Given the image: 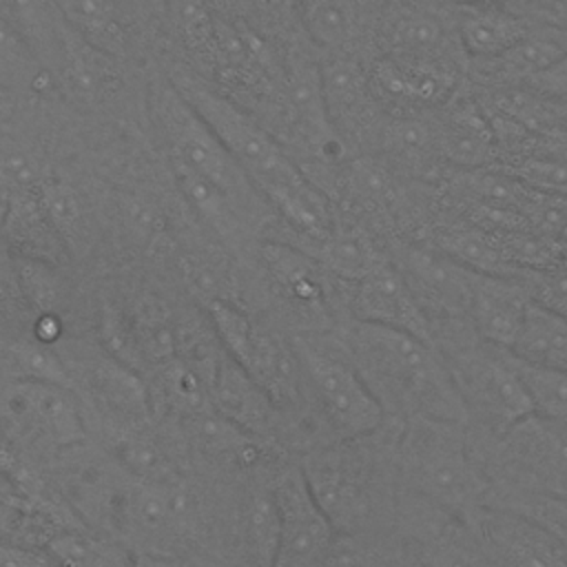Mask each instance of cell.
Wrapping results in <instances>:
<instances>
[{"instance_id": "47", "label": "cell", "mask_w": 567, "mask_h": 567, "mask_svg": "<svg viewBox=\"0 0 567 567\" xmlns=\"http://www.w3.org/2000/svg\"><path fill=\"white\" fill-rule=\"evenodd\" d=\"M385 142L403 155H416L436 144V133L427 124L410 117L394 122L385 133Z\"/></svg>"}, {"instance_id": "42", "label": "cell", "mask_w": 567, "mask_h": 567, "mask_svg": "<svg viewBox=\"0 0 567 567\" xmlns=\"http://www.w3.org/2000/svg\"><path fill=\"white\" fill-rule=\"evenodd\" d=\"M179 270L188 288L206 303L213 299H233V277L228 264L210 252H184Z\"/></svg>"}, {"instance_id": "10", "label": "cell", "mask_w": 567, "mask_h": 567, "mask_svg": "<svg viewBox=\"0 0 567 567\" xmlns=\"http://www.w3.org/2000/svg\"><path fill=\"white\" fill-rule=\"evenodd\" d=\"M193 503L173 481L128 478L113 512L111 527L120 532L137 554L168 556L193 529Z\"/></svg>"}, {"instance_id": "12", "label": "cell", "mask_w": 567, "mask_h": 567, "mask_svg": "<svg viewBox=\"0 0 567 567\" xmlns=\"http://www.w3.org/2000/svg\"><path fill=\"white\" fill-rule=\"evenodd\" d=\"M394 264L427 312L432 330L439 321H445V328L470 326L476 270L465 268L434 244H410L401 248Z\"/></svg>"}, {"instance_id": "6", "label": "cell", "mask_w": 567, "mask_h": 567, "mask_svg": "<svg viewBox=\"0 0 567 567\" xmlns=\"http://www.w3.org/2000/svg\"><path fill=\"white\" fill-rule=\"evenodd\" d=\"M168 82L239 162L261 195L303 175L281 142L246 109L186 66H173Z\"/></svg>"}, {"instance_id": "48", "label": "cell", "mask_w": 567, "mask_h": 567, "mask_svg": "<svg viewBox=\"0 0 567 567\" xmlns=\"http://www.w3.org/2000/svg\"><path fill=\"white\" fill-rule=\"evenodd\" d=\"M0 567H60V563L42 547H27L0 538Z\"/></svg>"}, {"instance_id": "19", "label": "cell", "mask_w": 567, "mask_h": 567, "mask_svg": "<svg viewBox=\"0 0 567 567\" xmlns=\"http://www.w3.org/2000/svg\"><path fill=\"white\" fill-rule=\"evenodd\" d=\"M71 377L82 379L91 396L113 419L128 421V425H144L151 416L153 394L142 374L126 363L111 357L106 350L91 352V357H64Z\"/></svg>"}, {"instance_id": "35", "label": "cell", "mask_w": 567, "mask_h": 567, "mask_svg": "<svg viewBox=\"0 0 567 567\" xmlns=\"http://www.w3.org/2000/svg\"><path fill=\"white\" fill-rule=\"evenodd\" d=\"M113 456L120 467L137 481H168L175 472L168 452L142 425L124 427L117 434Z\"/></svg>"}, {"instance_id": "54", "label": "cell", "mask_w": 567, "mask_h": 567, "mask_svg": "<svg viewBox=\"0 0 567 567\" xmlns=\"http://www.w3.org/2000/svg\"><path fill=\"white\" fill-rule=\"evenodd\" d=\"M0 217H2V202H0Z\"/></svg>"}, {"instance_id": "22", "label": "cell", "mask_w": 567, "mask_h": 567, "mask_svg": "<svg viewBox=\"0 0 567 567\" xmlns=\"http://www.w3.org/2000/svg\"><path fill=\"white\" fill-rule=\"evenodd\" d=\"M0 237L11 255L29 257L62 266L69 259V248L51 224L40 190L13 195L2 202Z\"/></svg>"}, {"instance_id": "44", "label": "cell", "mask_w": 567, "mask_h": 567, "mask_svg": "<svg viewBox=\"0 0 567 567\" xmlns=\"http://www.w3.org/2000/svg\"><path fill=\"white\" fill-rule=\"evenodd\" d=\"M252 27L284 47L306 38L299 18V0H252Z\"/></svg>"}, {"instance_id": "50", "label": "cell", "mask_w": 567, "mask_h": 567, "mask_svg": "<svg viewBox=\"0 0 567 567\" xmlns=\"http://www.w3.org/2000/svg\"><path fill=\"white\" fill-rule=\"evenodd\" d=\"M18 474H20V463L18 456L13 454V450L9 447V443L0 436V478L18 483Z\"/></svg>"}, {"instance_id": "52", "label": "cell", "mask_w": 567, "mask_h": 567, "mask_svg": "<svg viewBox=\"0 0 567 567\" xmlns=\"http://www.w3.org/2000/svg\"><path fill=\"white\" fill-rule=\"evenodd\" d=\"M135 567H177L168 556H148L135 551Z\"/></svg>"}, {"instance_id": "25", "label": "cell", "mask_w": 567, "mask_h": 567, "mask_svg": "<svg viewBox=\"0 0 567 567\" xmlns=\"http://www.w3.org/2000/svg\"><path fill=\"white\" fill-rule=\"evenodd\" d=\"M168 168L179 195L202 219V224L208 226V230H213L226 244L246 237V228L250 224L219 186L175 157H168Z\"/></svg>"}, {"instance_id": "34", "label": "cell", "mask_w": 567, "mask_h": 567, "mask_svg": "<svg viewBox=\"0 0 567 567\" xmlns=\"http://www.w3.org/2000/svg\"><path fill=\"white\" fill-rule=\"evenodd\" d=\"M55 80L33 53L18 29L0 16V84L22 93H44V86Z\"/></svg>"}, {"instance_id": "21", "label": "cell", "mask_w": 567, "mask_h": 567, "mask_svg": "<svg viewBox=\"0 0 567 567\" xmlns=\"http://www.w3.org/2000/svg\"><path fill=\"white\" fill-rule=\"evenodd\" d=\"M529 306L532 297L523 281L478 272L470 306V326L481 339L509 350Z\"/></svg>"}, {"instance_id": "24", "label": "cell", "mask_w": 567, "mask_h": 567, "mask_svg": "<svg viewBox=\"0 0 567 567\" xmlns=\"http://www.w3.org/2000/svg\"><path fill=\"white\" fill-rule=\"evenodd\" d=\"M441 155L465 168L476 171L498 157V142L489 117L481 104L461 102L443 120L436 133Z\"/></svg>"}, {"instance_id": "5", "label": "cell", "mask_w": 567, "mask_h": 567, "mask_svg": "<svg viewBox=\"0 0 567 567\" xmlns=\"http://www.w3.org/2000/svg\"><path fill=\"white\" fill-rule=\"evenodd\" d=\"M472 443L492 485L489 507L525 496L567 498V432L551 421L529 414L503 436L472 434Z\"/></svg>"}, {"instance_id": "29", "label": "cell", "mask_w": 567, "mask_h": 567, "mask_svg": "<svg viewBox=\"0 0 567 567\" xmlns=\"http://www.w3.org/2000/svg\"><path fill=\"white\" fill-rule=\"evenodd\" d=\"M567 55V31L549 27H532L509 51L481 62L496 80L525 84L529 78L554 66Z\"/></svg>"}, {"instance_id": "4", "label": "cell", "mask_w": 567, "mask_h": 567, "mask_svg": "<svg viewBox=\"0 0 567 567\" xmlns=\"http://www.w3.org/2000/svg\"><path fill=\"white\" fill-rule=\"evenodd\" d=\"M434 343L450 368L472 434L498 439L534 414L507 348L481 339L470 326L443 328L434 332Z\"/></svg>"}, {"instance_id": "37", "label": "cell", "mask_w": 567, "mask_h": 567, "mask_svg": "<svg viewBox=\"0 0 567 567\" xmlns=\"http://www.w3.org/2000/svg\"><path fill=\"white\" fill-rule=\"evenodd\" d=\"M516 370L532 401L534 414L567 432V372L527 363L514 354Z\"/></svg>"}, {"instance_id": "14", "label": "cell", "mask_w": 567, "mask_h": 567, "mask_svg": "<svg viewBox=\"0 0 567 567\" xmlns=\"http://www.w3.org/2000/svg\"><path fill=\"white\" fill-rule=\"evenodd\" d=\"M7 412L27 434L51 447L84 443V414L71 385L20 377L7 392Z\"/></svg>"}, {"instance_id": "8", "label": "cell", "mask_w": 567, "mask_h": 567, "mask_svg": "<svg viewBox=\"0 0 567 567\" xmlns=\"http://www.w3.org/2000/svg\"><path fill=\"white\" fill-rule=\"evenodd\" d=\"M292 348L330 441L361 439L383 427L388 416L337 332L328 341L299 337Z\"/></svg>"}, {"instance_id": "7", "label": "cell", "mask_w": 567, "mask_h": 567, "mask_svg": "<svg viewBox=\"0 0 567 567\" xmlns=\"http://www.w3.org/2000/svg\"><path fill=\"white\" fill-rule=\"evenodd\" d=\"M151 106L166 142L168 157L184 162L219 186L235 202L248 224H264L275 215L239 162L182 100L171 82L155 86Z\"/></svg>"}, {"instance_id": "46", "label": "cell", "mask_w": 567, "mask_h": 567, "mask_svg": "<svg viewBox=\"0 0 567 567\" xmlns=\"http://www.w3.org/2000/svg\"><path fill=\"white\" fill-rule=\"evenodd\" d=\"M523 284L534 303L567 319V268L547 272H527Z\"/></svg>"}, {"instance_id": "28", "label": "cell", "mask_w": 567, "mask_h": 567, "mask_svg": "<svg viewBox=\"0 0 567 567\" xmlns=\"http://www.w3.org/2000/svg\"><path fill=\"white\" fill-rule=\"evenodd\" d=\"M47 173L16 111L0 100V202L40 190Z\"/></svg>"}, {"instance_id": "23", "label": "cell", "mask_w": 567, "mask_h": 567, "mask_svg": "<svg viewBox=\"0 0 567 567\" xmlns=\"http://www.w3.org/2000/svg\"><path fill=\"white\" fill-rule=\"evenodd\" d=\"M55 80L78 102L97 104L117 82L115 55L93 47L62 18Z\"/></svg>"}, {"instance_id": "31", "label": "cell", "mask_w": 567, "mask_h": 567, "mask_svg": "<svg viewBox=\"0 0 567 567\" xmlns=\"http://www.w3.org/2000/svg\"><path fill=\"white\" fill-rule=\"evenodd\" d=\"M509 352L527 363L567 372V319L532 301Z\"/></svg>"}, {"instance_id": "20", "label": "cell", "mask_w": 567, "mask_h": 567, "mask_svg": "<svg viewBox=\"0 0 567 567\" xmlns=\"http://www.w3.org/2000/svg\"><path fill=\"white\" fill-rule=\"evenodd\" d=\"M476 527L503 567H567V545L518 512L487 507Z\"/></svg>"}, {"instance_id": "43", "label": "cell", "mask_w": 567, "mask_h": 567, "mask_svg": "<svg viewBox=\"0 0 567 567\" xmlns=\"http://www.w3.org/2000/svg\"><path fill=\"white\" fill-rule=\"evenodd\" d=\"M505 173L523 182L527 188L567 197V162L545 155H523L505 166Z\"/></svg>"}, {"instance_id": "1", "label": "cell", "mask_w": 567, "mask_h": 567, "mask_svg": "<svg viewBox=\"0 0 567 567\" xmlns=\"http://www.w3.org/2000/svg\"><path fill=\"white\" fill-rule=\"evenodd\" d=\"M401 421L361 439L328 441L303 456L301 472L337 534L381 536L396 532Z\"/></svg>"}, {"instance_id": "9", "label": "cell", "mask_w": 567, "mask_h": 567, "mask_svg": "<svg viewBox=\"0 0 567 567\" xmlns=\"http://www.w3.org/2000/svg\"><path fill=\"white\" fill-rule=\"evenodd\" d=\"M204 310L221 350L266 390L279 410L299 401L303 379L295 348L255 323L230 299L206 301Z\"/></svg>"}, {"instance_id": "45", "label": "cell", "mask_w": 567, "mask_h": 567, "mask_svg": "<svg viewBox=\"0 0 567 567\" xmlns=\"http://www.w3.org/2000/svg\"><path fill=\"white\" fill-rule=\"evenodd\" d=\"M503 509L518 512L547 532H551L563 545H567V498L558 496H525V498H514L505 505H498Z\"/></svg>"}, {"instance_id": "32", "label": "cell", "mask_w": 567, "mask_h": 567, "mask_svg": "<svg viewBox=\"0 0 567 567\" xmlns=\"http://www.w3.org/2000/svg\"><path fill=\"white\" fill-rule=\"evenodd\" d=\"M42 547L60 567H135V554L131 556L117 543L71 527L51 532Z\"/></svg>"}, {"instance_id": "39", "label": "cell", "mask_w": 567, "mask_h": 567, "mask_svg": "<svg viewBox=\"0 0 567 567\" xmlns=\"http://www.w3.org/2000/svg\"><path fill=\"white\" fill-rule=\"evenodd\" d=\"M177 31L188 49L193 62L213 73L217 42H215V13L206 0H175L173 7Z\"/></svg>"}, {"instance_id": "11", "label": "cell", "mask_w": 567, "mask_h": 567, "mask_svg": "<svg viewBox=\"0 0 567 567\" xmlns=\"http://www.w3.org/2000/svg\"><path fill=\"white\" fill-rule=\"evenodd\" d=\"M270 487L279 529L275 567H321L339 534L312 496L301 465L281 467Z\"/></svg>"}, {"instance_id": "49", "label": "cell", "mask_w": 567, "mask_h": 567, "mask_svg": "<svg viewBox=\"0 0 567 567\" xmlns=\"http://www.w3.org/2000/svg\"><path fill=\"white\" fill-rule=\"evenodd\" d=\"M520 86L549 100H567V55Z\"/></svg>"}, {"instance_id": "53", "label": "cell", "mask_w": 567, "mask_h": 567, "mask_svg": "<svg viewBox=\"0 0 567 567\" xmlns=\"http://www.w3.org/2000/svg\"><path fill=\"white\" fill-rule=\"evenodd\" d=\"M450 2H456V4H463V7H474V4H498V7H503L501 4L503 0H450Z\"/></svg>"}, {"instance_id": "33", "label": "cell", "mask_w": 567, "mask_h": 567, "mask_svg": "<svg viewBox=\"0 0 567 567\" xmlns=\"http://www.w3.org/2000/svg\"><path fill=\"white\" fill-rule=\"evenodd\" d=\"M303 35L328 51L341 53L357 31L352 0H299Z\"/></svg>"}, {"instance_id": "17", "label": "cell", "mask_w": 567, "mask_h": 567, "mask_svg": "<svg viewBox=\"0 0 567 567\" xmlns=\"http://www.w3.org/2000/svg\"><path fill=\"white\" fill-rule=\"evenodd\" d=\"M210 405L217 414L250 432L257 439H268L275 432L277 405L266 390L248 377L219 346L204 365Z\"/></svg>"}, {"instance_id": "30", "label": "cell", "mask_w": 567, "mask_h": 567, "mask_svg": "<svg viewBox=\"0 0 567 567\" xmlns=\"http://www.w3.org/2000/svg\"><path fill=\"white\" fill-rule=\"evenodd\" d=\"M321 80L334 128L359 124L374 97L368 71L341 51L321 62Z\"/></svg>"}, {"instance_id": "16", "label": "cell", "mask_w": 567, "mask_h": 567, "mask_svg": "<svg viewBox=\"0 0 567 567\" xmlns=\"http://www.w3.org/2000/svg\"><path fill=\"white\" fill-rule=\"evenodd\" d=\"M348 306L350 319L403 330L434 341L427 312L392 259L381 261L368 277L352 286Z\"/></svg>"}, {"instance_id": "38", "label": "cell", "mask_w": 567, "mask_h": 567, "mask_svg": "<svg viewBox=\"0 0 567 567\" xmlns=\"http://www.w3.org/2000/svg\"><path fill=\"white\" fill-rule=\"evenodd\" d=\"M40 199L69 252L80 248L89 237V226L78 193L66 182L47 175L40 184Z\"/></svg>"}, {"instance_id": "36", "label": "cell", "mask_w": 567, "mask_h": 567, "mask_svg": "<svg viewBox=\"0 0 567 567\" xmlns=\"http://www.w3.org/2000/svg\"><path fill=\"white\" fill-rule=\"evenodd\" d=\"M13 266L24 306L31 308L38 317H58L66 299V281L60 272L62 266L16 255Z\"/></svg>"}, {"instance_id": "26", "label": "cell", "mask_w": 567, "mask_h": 567, "mask_svg": "<svg viewBox=\"0 0 567 567\" xmlns=\"http://www.w3.org/2000/svg\"><path fill=\"white\" fill-rule=\"evenodd\" d=\"M297 248L315 257L337 281L350 286L359 284L381 261L388 259L363 228L354 224H341L339 219L328 237Z\"/></svg>"}, {"instance_id": "15", "label": "cell", "mask_w": 567, "mask_h": 567, "mask_svg": "<svg viewBox=\"0 0 567 567\" xmlns=\"http://www.w3.org/2000/svg\"><path fill=\"white\" fill-rule=\"evenodd\" d=\"M259 257L297 315L310 321L317 330H326L334 323V301L328 270L310 257L306 250L288 241H264Z\"/></svg>"}, {"instance_id": "41", "label": "cell", "mask_w": 567, "mask_h": 567, "mask_svg": "<svg viewBox=\"0 0 567 567\" xmlns=\"http://www.w3.org/2000/svg\"><path fill=\"white\" fill-rule=\"evenodd\" d=\"M388 40L394 55H439L445 29L432 13L408 11L392 22Z\"/></svg>"}, {"instance_id": "18", "label": "cell", "mask_w": 567, "mask_h": 567, "mask_svg": "<svg viewBox=\"0 0 567 567\" xmlns=\"http://www.w3.org/2000/svg\"><path fill=\"white\" fill-rule=\"evenodd\" d=\"M372 95L408 104H445L458 82L456 69L441 55L379 58L368 71Z\"/></svg>"}, {"instance_id": "27", "label": "cell", "mask_w": 567, "mask_h": 567, "mask_svg": "<svg viewBox=\"0 0 567 567\" xmlns=\"http://www.w3.org/2000/svg\"><path fill=\"white\" fill-rule=\"evenodd\" d=\"M532 27L516 13L498 4L465 7L458 18L461 49L478 60L487 62L509 51Z\"/></svg>"}, {"instance_id": "3", "label": "cell", "mask_w": 567, "mask_h": 567, "mask_svg": "<svg viewBox=\"0 0 567 567\" xmlns=\"http://www.w3.org/2000/svg\"><path fill=\"white\" fill-rule=\"evenodd\" d=\"M399 494L476 525L492 505V485L467 425L414 416L396 441Z\"/></svg>"}, {"instance_id": "2", "label": "cell", "mask_w": 567, "mask_h": 567, "mask_svg": "<svg viewBox=\"0 0 567 567\" xmlns=\"http://www.w3.org/2000/svg\"><path fill=\"white\" fill-rule=\"evenodd\" d=\"M337 334L388 419L425 416L467 425L465 405L434 341L350 317L337 326Z\"/></svg>"}, {"instance_id": "40", "label": "cell", "mask_w": 567, "mask_h": 567, "mask_svg": "<svg viewBox=\"0 0 567 567\" xmlns=\"http://www.w3.org/2000/svg\"><path fill=\"white\" fill-rule=\"evenodd\" d=\"M246 538L257 567H275L277 558V505L270 485H257L246 503Z\"/></svg>"}, {"instance_id": "51", "label": "cell", "mask_w": 567, "mask_h": 567, "mask_svg": "<svg viewBox=\"0 0 567 567\" xmlns=\"http://www.w3.org/2000/svg\"><path fill=\"white\" fill-rule=\"evenodd\" d=\"M543 4L549 16V24L567 31V0H543Z\"/></svg>"}, {"instance_id": "13", "label": "cell", "mask_w": 567, "mask_h": 567, "mask_svg": "<svg viewBox=\"0 0 567 567\" xmlns=\"http://www.w3.org/2000/svg\"><path fill=\"white\" fill-rule=\"evenodd\" d=\"M284 135L319 157H328L341 148L321 80V62L308 53L303 40L286 47L284 55Z\"/></svg>"}]
</instances>
